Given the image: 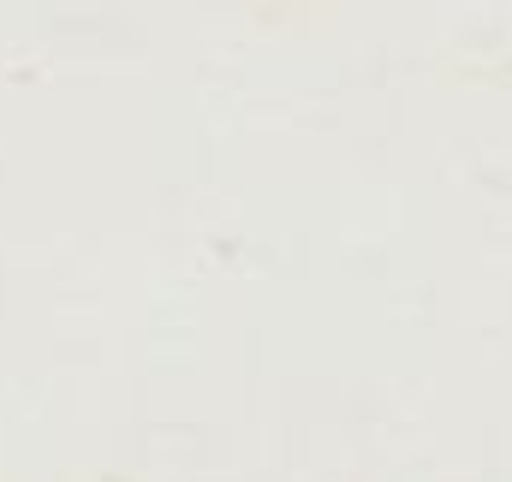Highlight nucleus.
I'll return each mask as SVG.
<instances>
[]
</instances>
